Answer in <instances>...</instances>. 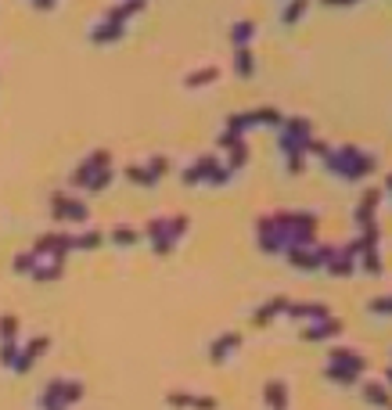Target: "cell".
Masks as SVG:
<instances>
[{
  "label": "cell",
  "instance_id": "obj_38",
  "mask_svg": "<svg viewBox=\"0 0 392 410\" xmlns=\"http://www.w3.org/2000/svg\"><path fill=\"white\" fill-rule=\"evenodd\" d=\"M324 378H327V382H331V385H342V389H349V385H356V382H360V378H356V374H346V371H335V367H327V364H324Z\"/></svg>",
  "mask_w": 392,
  "mask_h": 410
},
{
  "label": "cell",
  "instance_id": "obj_2",
  "mask_svg": "<svg viewBox=\"0 0 392 410\" xmlns=\"http://www.w3.org/2000/svg\"><path fill=\"white\" fill-rule=\"evenodd\" d=\"M270 219H274L277 231H285L288 248H310V245H317V227H320L317 212H306V209H281V212H270ZM288 248H285V252H288Z\"/></svg>",
  "mask_w": 392,
  "mask_h": 410
},
{
  "label": "cell",
  "instance_id": "obj_26",
  "mask_svg": "<svg viewBox=\"0 0 392 410\" xmlns=\"http://www.w3.org/2000/svg\"><path fill=\"white\" fill-rule=\"evenodd\" d=\"M249 155H252V148H249V137L245 141H237L234 148H227V159H223V166L230 169V173H241L249 166Z\"/></svg>",
  "mask_w": 392,
  "mask_h": 410
},
{
  "label": "cell",
  "instance_id": "obj_12",
  "mask_svg": "<svg viewBox=\"0 0 392 410\" xmlns=\"http://www.w3.org/2000/svg\"><path fill=\"white\" fill-rule=\"evenodd\" d=\"M220 162H223V155H198L191 166L180 169V184H184V187H202L205 177H209V169H216Z\"/></svg>",
  "mask_w": 392,
  "mask_h": 410
},
{
  "label": "cell",
  "instance_id": "obj_19",
  "mask_svg": "<svg viewBox=\"0 0 392 410\" xmlns=\"http://www.w3.org/2000/svg\"><path fill=\"white\" fill-rule=\"evenodd\" d=\"M263 403H266V410H288L292 406L288 382H281V378H270V382L263 385Z\"/></svg>",
  "mask_w": 392,
  "mask_h": 410
},
{
  "label": "cell",
  "instance_id": "obj_16",
  "mask_svg": "<svg viewBox=\"0 0 392 410\" xmlns=\"http://www.w3.org/2000/svg\"><path fill=\"white\" fill-rule=\"evenodd\" d=\"M342 335V321L339 317H324V321H313L306 328H299V338L303 342H335Z\"/></svg>",
  "mask_w": 392,
  "mask_h": 410
},
{
  "label": "cell",
  "instance_id": "obj_10",
  "mask_svg": "<svg viewBox=\"0 0 392 410\" xmlns=\"http://www.w3.org/2000/svg\"><path fill=\"white\" fill-rule=\"evenodd\" d=\"M381 187H364V195H360V202H356V212H353V219H356V227L364 231V227H371V224H378V205H381Z\"/></svg>",
  "mask_w": 392,
  "mask_h": 410
},
{
  "label": "cell",
  "instance_id": "obj_20",
  "mask_svg": "<svg viewBox=\"0 0 392 410\" xmlns=\"http://www.w3.org/2000/svg\"><path fill=\"white\" fill-rule=\"evenodd\" d=\"M288 302H292L288 295H274V299H266V302H263V306H259V309L252 313V324H256V328H266V324H274L277 317H285Z\"/></svg>",
  "mask_w": 392,
  "mask_h": 410
},
{
  "label": "cell",
  "instance_id": "obj_44",
  "mask_svg": "<svg viewBox=\"0 0 392 410\" xmlns=\"http://www.w3.org/2000/svg\"><path fill=\"white\" fill-rule=\"evenodd\" d=\"M306 155H317V159H324V155H331V144L320 141V137H313V141L306 144Z\"/></svg>",
  "mask_w": 392,
  "mask_h": 410
},
{
  "label": "cell",
  "instance_id": "obj_5",
  "mask_svg": "<svg viewBox=\"0 0 392 410\" xmlns=\"http://www.w3.org/2000/svg\"><path fill=\"white\" fill-rule=\"evenodd\" d=\"M47 202H51V216L58 219V224H76L79 227V224H86V216H90L86 202L76 198L72 191H51Z\"/></svg>",
  "mask_w": 392,
  "mask_h": 410
},
{
  "label": "cell",
  "instance_id": "obj_24",
  "mask_svg": "<svg viewBox=\"0 0 392 410\" xmlns=\"http://www.w3.org/2000/svg\"><path fill=\"white\" fill-rule=\"evenodd\" d=\"M230 44H234V51L237 47H252V40H256V18H237L234 25H230Z\"/></svg>",
  "mask_w": 392,
  "mask_h": 410
},
{
  "label": "cell",
  "instance_id": "obj_18",
  "mask_svg": "<svg viewBox=\"0 0 392 410\" xmlns=\"http://www.w3.org/2000/svg\"><path fill=\"white\" fill-rule=\"evenodd\" d=\"M123 37H126V25L105 22V18H98L94 29H90V44H94V47H112V44H119Z\"/></svg>",
  "mask_w": 392,
  "mask_h": 410
},
{
  "label": "cell",
  "instance_id": "obj_17",
  "mask_svg": "<svg viewBox=\"0 0 392 410\" xmlns=\"http://www.w3.org/2000/svg\"><path fill=\"white\" fill-rule=\"evenodd\" d=\"M285 317H292V321H299V324H313V321H324V317H331V309L327 306H320V302H288V309H285Z\"/></svg>",
  "mask_w": 392,
  "mask_h": 410
},
{
  "label": "cell",
  "instance_id": "obj_41",
  "mask_svg": "<svg viewBox=\"0 0 392 410\" xmlns=\"http://www.w3.org/2000/svg\"><path fill=\"white\" fill-rule=\"evenodd\" d=\"M37 263H40V260L33 256V252H18V256H15V270H18V274H25V277L37 270Z\"/></svg>",
  "mask_w": 392,
  "mask_h": 410
},
{
  "label": "cell",
  "instance_id": "obj_48",
  "mask_svg": "<svg viewBox=\"0 0 392 410\" xmlns=\"http://www.w3.org/2000/svg\"><path fill=\"white\" fill-rule=\"evenodd\" d=\"M381 195H388V198H392V173L385 177V187H381Z\"/></svg>",
  "mask_w": 392,
  "mask_h": 410
},
{
  "label": "cell",
  "instance_id": "obj_43",
  "mask_svg": "<svg viewBox=\"0 0 392 410\" xmlns=\"http://www.w3.org/2000/svg\"><path fill=\"white\" fill-rule=\"evenodd\" d=\"M285 169H288L292 177L306 173V155H292V159H285Z\"/></svg>",
  "mask_w": 392,
  "mask_h": 410
},
{
  "label": "cell",
  "instance_id": "obj_30",
  "mask_svg": "<svg viewBox=\"0 0 392 410\" xmlns=\"http://www.w3.org/2000/svg\"><path fill=\"white\" fill-rule=\"evenodd\" d=\"M123 177H126L130 184H137V187H155V184H159L152 173H148V166H144V162H130V166L123 169Z\"/></svg>",
  "mask_w": 392,
  "mask_h": 410
},
{
  "label": "cell",
  "instance_id": "obj_50",
  "mask_svg": "<svg viewBox=\"0 0 392 410\" xmlns=\"http://www.w3.org/2000/svg\"><path fill=\"white\" fill-rule=\"evenodd\" d=\"M388 410H392V406H388Z\"/></svg>",
  "mask_w": 392,
  "mask_h": 410
},
{
  "label": "cell",
  "instance_id": "obj_6",
  "mask_svg": "<svg viewBox=\"0 0 392 410\" xmlns=\"http://www.w3.org/2000/svg\"><path fill=\"white\" fill-rule=\"evenodd\" d=\"M105 166H112V151H108V148H94V151H90L86 159L69 173V187H72V195H76V191H83V187L90 184V177H94L98 169H105Z\"/></svg>",
  "mask_w": 392,
  "mask_h": 410
},
{
  "label": "cell",
  "instance_id": "obj_34",
  "mask_svg": "<svg viewBox=\"0 0 392 410\" xmlns=\"http://www.w3.org/2000/svg\"><path fill=\"white\" fill-rule=\"evenodd\" d=\"M112 180H115V166H105V169H98L94 177H90V184L83 187V191H86V195H98V191H105Z\"/></svg>",
  "mask_w": 392,
  "mask_h": 410
},
{
  "label": "cell",
  "instance_id": "obj_46",
  "mask_svg": "<svg viewBox=\"0 0 392 410\" xmlns=\"http://www.w3.org/2000/svg\"><path fill=\"white\" fill-rule=\"evenodd\" d=\"M324 8H353V4H360V0H320Z\"/></svg>",
  "mask_w": 392,
  "mask_h": 410
},
{
  "label": "cell",
  "instance_id": "obj_42",
  "mask_svg": "<svg viewBox=\"0 0 392 410\" xmlns=\"http://www.w3.org/2000/svg\"><path fill=\"white\" fill-rule=\"evenodd\" d=\"M15 360H18V342H0V364L15 367Z\"/></svg>",
  "mask_w": 392,
  "mask_h": 410
},
{
  "label": "cell",
  "instance_id": "obj_28",
  "mask_svg": "<svg viewBox=\"0 0 392 410\" xmlns=\"http://www.w3.org/2000/svg\"><path fill=\"white\" fill-rule=\"evenodd\" d=\"M144 234L137 231V227H130V224H115L112 231H108V241L112 245H119V248H130V245H137Z\"/></svg>",
  "mask_w": 392,
  "mask_h": 410
},
{
  "label": "cell",
  "instance_id": "obj_35",
  "mask_svg": "<svg viewBox=\"0 0 392 410\" xmlns=\"http://www.w3.org/2000/svg\"><path fill=\"white\" fill-rule=\"evenodd\" d=\"M256 119H259V126H274V130H281V122H285V112H277V108L263 105V108H256Z\"/></svg>",
  "mask_w": 392,
  "mask_h": 410
},
{
  "label": "cell",
  "instance_id": "obj_23",
  "mask_svg": "<svg viewBox=\"0 0 392 410\" xmlns=\"http://www.w3.org/2000/svg\"><path fill=\"white\" fill-rule=\"evenodd\" d=\"M360 392H364V403L367 406H378V410H388L392 406V392L385 389V382H364V385H360Z\"/></svg>",
  "mask_w": 392,
  "mask_h": 410
},
{
  "label": "cell",
  "instance_id": "obj_3",
  "mask_svg": "<svg viewBox=\"0 0 392 410\" xmlns=\"http://www.w3.org/2000/svg\"><path fill=\"white\" fill-rule=\"evenodd\" d=\"M188 227H191V216L176 212V216H155V219H148L141 234L152 241L155 256H169V252L180 245V238L188 234Z\"/></svg>",
  "mask_w": 392,
  "mask_h": 410
},
{
  "label": "cell",
  "instance_id": "obj_32",
  "mask_svg": "<svg viewBox=\"0 0 392 410\" xmlns=\"http://www.w3.org/2000/svg\"><path fill=\"white\" fill-rule=\"evenodd\" d=\"M105 245V234L101 231H83V234H72V252L79 248V252H94V248H101Z\"/></svg>",
  "mask_w": 392,
  "mask_h": 410
},
{
  "label": "cell",
  "instance_id": "obj_36",
  "mask_svg": "<svg viewBox=\"0 0 392 410\" xmlns=\"http://www.w3.org/2000/svg\"><path fill=\"white\" fill-rule=\"evenodd\" d=\"M144 166H148V173H152L155 180H162V177L173 169V162L166 159V155H148V162H144Z\"/></svg>",
  "mask_w": 392,
  "mask_h": 410
},
{
  "label": "cell",
  "instance_id": "obj_14",
  "mask_svg": "<svg viewBox=\"0 0 392 410\" xmlns=\"http://www.w3.org/2000/svg\"><path fill=\"white\" fill-rule=\"evenodd\" d=\"M324 274H331V277H353L356 274V241L339 245L335 256L324 263Z\"/></svg>",
  "mask_w": 392,
  "mask_h": 410
},
{
  "label": "cell",
  "instance_id": "obj_49",
  "mask_svg": "<svg viewBox=\"0 0 392 410\" xmlns=\"http://www.w3.org/2000/svg\"><path fill=\"white\" fill-rule=\"evenodd\" d=\"M385 389H388V392H392V364H388V367H385Z\"/></svg>",
  "mask_w": 392,
  "mask_h": 410
},
{
  "label": "cell",
  "instance_id": "obj_33",
  "mask_svg": "<svg viewBox=\"0 0 392 410\" xmlns=\"http://www.w3.org/2000/svg\"><path fill=\"white\" fill-rule=\"evenodd\" d=\"M62 267H65V263H54V260H40V263H37V270L29 274V277H33V281H40V285H44V281H58V277L65 274Z\"/></svg>",
  "mask_w": 392,
  "mask_h": 410
},
{
  "label": "cell",
  "instance_id": "obj_39",
  "mask_svg": "<svg viewBox=\"0 0 392 410\" xmlns=\"http://www.w3.org/2000/svg\"><path fill=\"white\" fill-rule=\"evenodd\" d=\"M367 313L371 317H392V295H374L367 302Z\"/></svg>",
  "mask_w": 392,
  "mask_h": 410
},
{
  "label": "cell",
  "instance_id": "obj_21",
  "mask_svg": "<svg viewBox=\"0 0 392 410\" xmlns=\"http://www.w3.org/2000/svg\"><path fill=\"white\" fill-rule=\"evenodd\" d=\"M256 126H259L256 108H249V112H230L227 122H223V130H230V134H237V137H249V130H256Z\"/></svg>",
  "mask_w": 392,
  "mask_h": 410
},
{
  "label": "cell",
  "instance_id": "obj_8",
  "mask_svg": "<svg viewBox=\"0 0 392 410\" xmlns=\"http://www.w3.org/2000/svg\"><path fill=\"white\" fill-rule=\"evenodd\" d=\"M37 260H54V263H65V256L72 252V234H62V231H51V234H40L37 245L29 248Z\"/></svg>",
  "mask_w": 392,
  "mask_h": 410
},
{
  "label": "cell",
  "instance_id": "obj_22",
  "mask_svg": "<svg viewBox=\"0 0 392 410\" xmlns=\"http://www.w3.org/2000/svg\"><path fill=\"white\" fill-rule=\"evenodd\" d=\"M277 134H288V137H295V141H310L313 137V122L306 119V115H285V122H281V130Z\"/></svg>",
  "mask_w": 392,
  "mask_h": 410
},
{
  "label": "cell",
  "instance_id": "obj_7",
  "mask_svg": "<svg viewBox=\"0 0 392 410\" xmlns=\"http://www.w3.org/2000/svg\"><path fill=\"white\" fill-rule=\"evenodd\" d=\"M256 245H259L263 256H285V248H288L285 231H277V227H274L270 212H263V216L256 219Z\"/></svg>",
  "mask_w": 392,
  "mask_h": 410
},
{
  "label": "cell",
  "instance_id": "obj_47",
  "mask_svg": "<svg viewBox=\"0 0 392 410\" xmlns=\"http://www.w3.org/2000/svg\"><path fill=\"white\" fill-rule=\"evenodd\" d=\"M33 8H37V11H54L58 0H33Z\"/></svg>",
  "mask_w": 392,
  "mask_h": 410
},
{
  "label": "cell",
  "instance_id": "obj_4",
  "mask_svg": "<svg viewBox=\"0 0 392 410\" xmlns=\"http://www.w3.org/2000/svg\"><path fill=\"white\" fill-rule=\"evenodd\" d=\"M76 399H83V382H72V378H54V382H47V389L40 396V406L44 410H69Z\"/></svg>",
  "mask_w": 392,
  "mask_h": 410
},
{
  "label": "cell",
  "instance_id": "obj_45",
  "mask_svg": "<svg viewBox=\"0 0 392 410\" xmlns=\"http://www.w3.org/2000/svg\"><path fill=\"white\" fill-rule=\"evenodd\" d=\"M237 141H245V137H237V134H230V130H220V134H216V148H220V151L234 148Z\"/></svg>",
  "mask_w": 392,
  "mask_h": 410
},
{
  "label": "cell",
  "instance_id": "obj_1",
  "mask_svg": "<svg viewBox=\"0 0 392 410\" xmlns=\"http://www.w3.org/2000/svg\"><path fill=\"white\" fill-rule=\"evenodd\" d=\"M324 169L327 173H335L349 184L356 180H364L371 173H378V155L364 151V148H356V144H342V148H331V155H324Z\"/></svg>",
  "mask_w": 392,
  "mask_h": 410
},
{
  "label": "cell",
  "instance_id": "obj_15",
  "mask_svg": "<svg viewBox=\"0 0 392 410\" xmlns=\"http://www.w3.org/2000/svg\"><path fill=\"white\" fill-rule=\"evenodd\" d=\"M241 350V331H220L213 342H209V364H227L234 353Z\"/></svg>",
  "mask_w": 392,
  "mask_h": 410
},
{
  "label": "cell",
  "instance_id": "obj_13",
  "mask_svg": "<svg viewBox=\"0 0 392 410\" xmlns=\"http://www.w3.org/2000/svg\"><path fill=\"white\" fill-rule=\"evenodd\" d=\"M47 350H51V338H44V335L29 338L25 345H18V360H15V367H11V371H18V374H29V371L37 367V360H40Z\"/></svg>",
  "mask_w": 392,
  "mask_h": 410
},
{
  "label": "cell",
  "instance_id": "obj_29",
  "mask_svg": "<svg viewBox=\"0 0 392 410\" xmlns=\"http://www.w3.org/2000/svg\"><path fill=\"white\" fill-rule=\"evenodd\" d=\"M234 72L241 79H252L256 76V54H252V47H237L234 51Z\"/></svg>",
  "mask_w": 392,
  "mask_h": 410
},
{
  "label": "cell",
  "instance_id": "obj_31",
  "mask_svg": "<svg viewBox=\"0 0 392 410\" xmlns=\"http://www.w3.org/2000/svg\"><path fill=\"white\" fill-rule=\"evenodd\" d=\"M310 11V0H288L285 11H281V25H295V22H303Z\"/></svg>",
  "mask_w": 392,
  "mask_h": 410
},
{
  "label": "cell",
  "instance_id": "obj_40",
  "mask_svg": "<svg viewBox=\"0 0 392 410\" xmlns=\"http://www.w3.org/2000/svg\"><path fill=\"white\" fill-rule=\"evenodd\" d=\"M230 180H234V173H230V169L220 162L216 169H209V177H205V187H227Z\"/></svg>",
  "mask_w": 392,
  "mask_h": 410
},
{
  "label": "cell",
  "instance_id": "obj_27",
  "mask_svg": "<svg viewBox=\"0 0 392 410\" xmlns=\"http://www.w3.org/2000/svg\"><path fill=\"white\" fill-rule=\"evenodd\" d=\"M356 270H364L367 277H381V274H385L381 252H378V248H364V252L356 256Z\"/></svg>",
  "mask_w": 392,
  "mask_h": 410
},
{
  "label": "cell",
  "instance_id": "obj_9",
  "mask_svg": "<svg viewBox=\"0 0 392 410\" xmlns=\"http://www.w3.org/2000/svg\"><path fill=\"white\" fill-rule=\"evenodd\" d=\"M327 367H335V371H346V374H364L367 371V357H360L353 345H335V350L327 353Z\"/></svg>",
  "mask_w": 392,
  "mask_h": 410
},
{
  "label": "cell",
  "instance_id": "obj_25",
  "mask_svg": "<svg viewBox=\"0 0 392 410\" xmlns=\"http://www.w3.org/2000/svg\"><path fill=\"white\" fill-rule=\"evenodd\" d=\"M216 79H220V69L216 65H202V69H191L184 76V87L188 90H202V87H213Z\"/></svg>",
  "mask_w": 392,
  "mask_h": 410
},
{
  "label": "cell",
  "instance_id": "obj_37",
  "mask_svg": "<svg viewBox=\"0 0 392 410\" xmlns=\"http://www.w3.org/2000/svg\"><path fill=\"white\" fill-rule=\"evenodd\" d=\"M0 342H18V317L15 313H4V317H0Z\"/></svg>",
  "mask_w": 392,
  "mask_h": 410
},
{
  "label": "cell",
  "instance_id": "obj_11",
  "mask_svg": "<svg viewBox=\"0 0 392 410\" xmlns=\"http://www.w3.org/2000/svg\"><path fill=\"white\" fill-rule=\"evenodd\" d=\"M166 403L173 410H220L216 396H205V392H184V389H173L166 396Z\"/></svg>",
  "mask_w": 392,
  "mask_h": 410
}]
</instances>
